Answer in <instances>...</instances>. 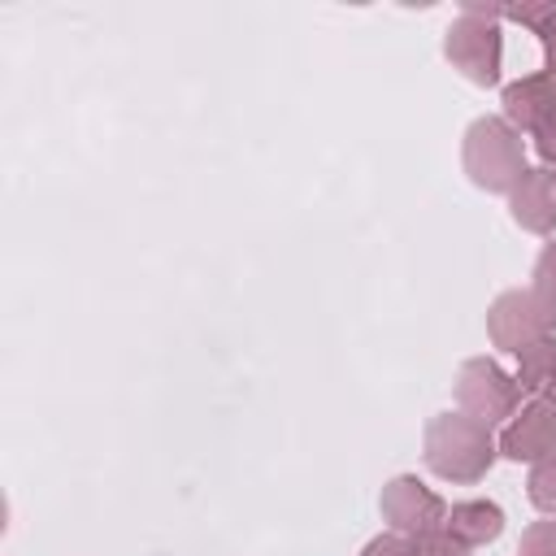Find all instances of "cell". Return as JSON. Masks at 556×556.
Masks as SVG:
<instances>
[{"label":"cell","mask_w":556,"mask_h":556,"mask_svg":"<svg viewBox=\"0 0 556 556\" xmlns=\"http://www.w3.org/2000/svg\"><path fill=\"white\" fill-rule=\"evenodd\" d=\"M517 556H556V517H547V521H530V526L521 530Z\"/></svg>","instance_id":"cell-16"},{"label":"cell","mask_w":556,"mask_h":556,"mask_svg":"<svg viewBox=\"0 0 556 556\" xmlns=\"http://www.w3.org/2000/svg\"><path fill=\"white\" fill-rule=\"evenodd\" d=\"M361 556H413V539L387 530V534H374V539L361 547Z\"/></svg>","instance_id":"cell-17"},{"label":"cell","mask_w":556,"mask_h":556,"mask_svg":"<svg viewBox=\"0 0 556 556\" xmlns=\"http://www.w3.org/2000/svg\"><path fill=\"white\" fill-rule=\"evenodd\" d=\"M447 530L469 547L495 543L504 534V508L495 500H460L447 508Z\"/></svg>","instance_id":"cell-10"},{"label":"cell","mask_w":556,"mask_h":556,"mask_svg":"<svg viewBox=\"0 0 556 556\" xmlns=\"http://www.w3.org/2000/svg\"><path fill=\"white\" fill-rule=\"evenodd\" d=\"M552 400H556V395H552Z\"/></svg>","instance_id":"cell-19"},{"label":"cell","mask_w":556,"mask_h":556,"mask_svg":"<svg viewBox=\"0 0 556 556\" xmlns=\"http://www.w3.org/2000/svg\"><path fill=\"white\" fill-rule=\"evenodd\" d=\"M526 495H530V504H534L543 517H556V456H547V460L530 465Z\"/></svg>","instance_id":"cell-13"},{"label":"cell","mask_w":556,"mask_h":556,"mask_svg":"<svg viewBox=\"0 0 556 556\" xmlns=\"http://www.w3.org/2000/svg\"><path fill=\"white\" fill-rule=\"evenodd\" d=\"M491 17L521 22L530 35H539L543 48V70H556V0H521V4H491Z\"/></svg>","instance_id":"cell-11"},{"label":"cell","mask_w":556,"mask_h":556,"mask_svg":"<svg viewBox=\"0 0 556 556\" xmlns=\"http://www.w3.org/2000/svg\"><path fill=\"white\" fill-rule=\"evenodd\" d=\"M378 508H382V521L395 530V534H430V530H443L447 526V504L413 473H395L382 495H378Z\"/></svg>","instance_id":"cell-6"},{"label":"cell","mask_w":556,"mask_h":556,"mask_svg":"<svg viewBox=\"0 0 556 556\" xmlns=\"http://www.w3.org/2000/svg\"><path fill=\"white\" fill-rule=\"evenodd\" d=\"M456 404L482 426H500V421H513V413L521 408V387L500 361L469 356L456 369Z\"/></svg>","instance_id":"cell-4"},{"label":"cell","mask_w":556,"mask_h":556,"mask_svg":"<svg viewBox=\"0 0 556 556\" xmlns=\"http://www.w3.org/2000/svg\"><path fill=\"white\" fill-rule=\"evenodd\" d=\"M443 56L473 87H495L500 83V70H504V30L491 17V4L469 0L460 9V17L443 30Z\"/></svg>","instance_id":"cell-3"},{"label":"cell","mask_w":556,"mask_h":556,"mask_svg":"<svg viewBox=\"0 0 556 556\" xmlns=\"http://www.w3.org/2000/svg\"><path fill=\"white\" fill-rule=\"evenodd\" d=\"M530 291L539 295V304L556 317V243H547L534 261V274H530Z\"/></svg>","instance_id":"cell-14"},{"label":"cell","mask_w":556,"mask_h":556,"mask_svg":"<svg viewBox=\"0 0 556 556\" xmlns=\"http://www.w3.org/2000/svg\"><path fill=\"white\" fill-rule=\"evenodd\" d=\"M513 378H517L521 395H530V400H539V395H556V334H547V339L521 348V352H517V374H513Z\"/></svg>","instance_id":"cell-12"},{"label":"cell","mask_w":556,"mask_h":556,"mask_svg":"<svg viewBox=\"0 0 556 556\" xmlns=\"http://www.w3.org/2000/svg\"><path fill=\"white\" fill-rule=\"evenodd\" d=\"M500 456H508L517 465H539V460L556 456V400L552 395L521 404L513 413V421H504Z\"/></svg>","instance_id":"cell-7"},{"label":"cell","mask_w":556,"mask_h":556,"mask_svg":"<svg viewBox=\"0 0 556 556\" xmlns=\"http://www.w3.org/2000/svg\"><path fill=\"white\" fill-rule=\"evenodd\" d=\"M508 213L521 230L530 235H552L556 230V169L530 165L521 182L508 191Z\"/></svg>","instance_id":"cell-9"},{"label":"cell","mask_w":556,"mask_h":556,"mask_svg":"<svg viewBox=\"0 0 556 556\" xmlns=\"http://www.w3.org/2000/svg\"><path fill=\"white\" fill-rule=\"evenodd\" d=\"M530 143H534L539 161H543L547 169H556V117H552V122H543L539 130H530Z\"/></svg>","instance_id":"cell-18"},{"label":"cell","mask_w":556,"mask_h":556,"mask_svg":"<svg viewBox=\"0 0 556 556\" xmlns=\"http://www.w3.org/2000/svg\"><path fill=\"white\" fill-rule=\"evenodd\" d=\"M460 161H465V174L473 187L500 191V195H508L521 182V174L530 169L526 165V139L517 126L504 122V113H482L465 126Z\"/></svg>","instance_id":"cell-2"},{"label":"cell","mask_w":556,"mask_h":556,"mask_svg":"<svg viewBox=\"0 0 556 556\" xmlns=\"http://www.w3.org/2000/svg\"><path fill=\"white\" fill-rule=\"evenodd\" d=\"M413 556H473V547H469V543H460V539L443 526V530L417 534V539H413Z\"/></svg>","instance_id":"cell-15"},{"label":"cell","mask_w":556,"mask_h":556,"mask_svg":"<svg viewBox=\"0 0 556 556\" xmlns=\"http://www.w3.org/2000/svg\"><path fill=\"white\" fill-rule=\"evenodd\" d=\"M500 456V439L491 426H482L469 413H434L426 421V439H421V460L434 478L443 482H478L491 473Z\"/></svg>","instance_id":"cell-1"},{"label":"cell","mask_w":556,"mask_h":556,"mask_svg":"<svg viewBox=\"0 0 556 556\" xmlns=\"http://www.w3.org/2000/svg\"><path fill=\"white\" fill-rule=\"evenodd\" d=\"M552 326H556V317L539 304V295L526 287H508V291H500L495 300H491V308H486V334H491V343L500 348V352H521V348H530V343H539V339H547L552 334Z\"/></svg>","instance_id":"cell-5"},{"label":"cell","mask_w":556,"mask_h":556,"mask_svg":"<svg viewBox=\"0 0 556 556\" xmlns=\"http://www.w3.org/2000/svg\"><path fill=\"white\" fill-rule=\"evenodd\" d=\"M500 104H504L508 126H517L521 135L539 130L543 122L556 117V70H534V74L508 83L500 91Z\"/></svg>","instance_id":"cell-8"}]
</instances>
